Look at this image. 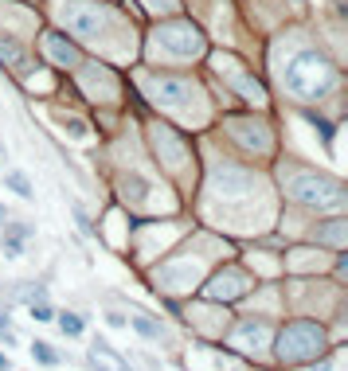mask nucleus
<instances>
[{"label":"nucleus","instance_id":"aec40b11","mask_svg":"<svg viewBox=\"0 0 348 371\" xmlns=\"http://www.w3.org/2000/svg\"><path fill=\"white\" fill-rule=\"evenodd\" d=\"M0 371H8V356L4 352H0Z\"/></svg>","mask_w":348,"mask_h":371},{"label":"nucleus","instance_id":"f03ea898","mask_svg":"<svg viewBox=\"0 0 348 371\" xmlns=\"http://www.w3.org/2000/svg\"><path fill=\"white\" fill-rule=\"evenodd\" d=\"M321 348H325L321 324L294 321V324H286V332H282V340H278V356L286 359V363H301V359L317 356Z\"/></svg>","mask_w":348,"mask_h":371},{"label":"nucleus","instance_id":"2eb2a0df","mask_svg":"<svg viewBox=\"0 0 348 371\" xmlns=\"http://www.w3.org/2000/svg\"><path fill=\"white\" fill-rule=\"evenodd\" d=\"M32 356H36L39 363H48V368H55V363H59V356H55V352H51V344H43V340H36V344H32Z\"/></svg>","mask_w":348,"mask_h":371},{"label":"nucleus","instance_id":"ddd939ff","mask_svg":"<svg viewBox=\"0 0 348 371\" xmlns=\"http://www.w3.org/2000/svg\"><path fill=\"white\" fill-rule=\"evenodd\" d=\"M239 336H247V340H254V344H266V340H270V328L247 321V324H239Z\"/></svg>","mask_w":348,"mask_h":371},{"label":"nucleus","instance_id":"412c9836","mask_svg":"<svg viewBox=\"0 0 348 371\" xmlns=\"http://www.w3.org/2000/svg\"><path fill=\"white\" fill-rule=\"evenodd\" d=\"M0 324H8V309H0Z\"/></svg>","mask_w":348,"mask_h":371},{"label":"nucleus","instance_id":"7ed1b4c3","mask_svg":"<svg viewBox=\"0 0 348 371\" xmlns=\"http://www.w3.org/2000/svg\"><path fill=\"white\" fill-rule=\"evenodd\" d=\"M294 200L305 207H340L345 204V188L336 180H325V176H298L289 184Z\"/></svg>","mask_w":348,"mask_h":371},{"label":"nucleus","instance_id":"1a4fd4ad","mask_svg":"<svg viewBox=\"0 0 348 371\" xmlns=\"http://www.w3.org/2000/svg\"><path fill=\"white\" fill-rule=\"evenodd\" d=\"M48 51L63 63V67H74V63H79V51H74V43H71V39H63L59 32H51V36H48Z\"/></svg>","mask_w":348,"mask_h":371},{"label":"nucleus","instance_id":"f257e3e1","mask_svg":"<svg viewBox=\"0 0 348 371\" xmlns=\"http://www.w3.org/2000/svg\"><path fill=\"white\" fill-rule=\"evenodd\" d=\"M336 86V67L317 51H298L286 67V90L298 98H325Z\"/></svg>","mask_w":348,"mask_h":371},{"label":"nucleus","instance_id":"dca6fc26","mask_svg":"<svg viewBox=\"0 0 348 371\" xmlns=\"http://www.w3.org/2000/svg\"><path fill=\"white\" fill-rule=\"evenodd\" d=\"M133 328H137L141 336H149V340H156V336H161V324L149 321V317H133Z\"/></svg>","mask_w":348,"mask_h":371},{"label":"nucleus","instance_id":"39448f33","mask_svg":"<svg viewBox=\"0 0 348 371\" xmlns=\"http://www.w3.org/2000/svg\"><path fill=\"white\" fill-rule=\"evenodd\" d=\"M161 39H165V47L168 51H176V55H196L200 51V32L188 24H172L161 32Z\"/></svg>","mask_w":348,"mask_h":371},{"label":"nucleus","instance_id":"6ab92c4d","mask_svg":"<svg viewBox=\"0 0 348 371\" xmlns=\"http://www.w3.org/2000/svg\"><path fill=\"white\" fill-rule=\"evenodd\" d=\"M106 321H110V328H125V317H118V312H110Z\"/></svg>","mask_w":348,"mask_h":371},{"label":"nucleus","instance_id":"0eeeda50","mask_svg":"<svg viewBox=\"0 0 348 371\" xmlns=\"http://www.w3.org/2000/svg\"><path fill=\"white\" fill-rule=\"evenodd\" d=\"M243 289H247V277L239 274V270H231L227 277L219 274L212 286H207V297H239Z\"/></svg>","mask_w":348,"mask_h":371},{"label":"nucleus","instance_id":"a211bd4d","mask_svg":"<svg viewBox=\"0 0 348 371\" xmlns=\"http://www.w3.org/2000/svg\"><path fill=\"white\" fill-rule=\"evenodd\" d=\"M309 121H313V125H317V129H321L325 145H333V125H329V121H321V118H317V114H309Z\"/></svg>","mask_w":348,"mask_h":371},{"label":"nucleus","instance_id":"6e6552de","mask_svg":"<svg viewBox=\"0 0 348 371\" xmlns=\"http://www.w3.org/2000/svg\"><path fill=\"white\" fill-rule=\"evenodd\" d=\"M32 223H12V227H4V254L8 258H20V251H24V239L32 235Z\"/></svg>","mask_w":348,"mask_h":371},{"label":"nucleus","instance_id":"4468645a","mask_svg":"<svg viewBox=\"0 0 348 371\" xmlns=\"http://www.w3.org/2000/svg\"><path fill=\"white\" fill-rule=\"evenodd\" d=\"M59 328H63V336H83V317H74V312H59Z\"/></svg>","mask_w":348,"mask_h":371},{"label":"nucleus","instance_id":"4be33fe9","mask_svg":"<svg viewBox=\"0 0 348 371\" xmlns=\"http://www.w3.org/2000/svg\"><path fill=\"white\" fill-rule=\"evenodd\" d=\"M0 223H4V207H0Z\"/></svg>","mask_w":348,"mask_h":371},{"label":"nucleus","instance_id":"9d476101","mask_svg":"<svg viewBox=\"0 0 348 371\" xmlns=\"http://www.w3.org/2000/svg\"><path fill=\"white\" fill-rule=\"evenodd\" d=\"M216 188H219V195L227 192V188H239V192H247V188H251V176H247V172H239V168H219V172H216Z\"/></svg>","mask_w":348,"mask_h":371},{"label":"nucleus","instance_id":"20e7f679","mask_svg":"<svg viewBox=\"0 0 348 371\" xmlns=\"http://www.w3.org/2000/svg\"><path fill=\"white\" fill-rule=\"evenodd\" d=\"M63 20H67V28H74L79 36H98V32L110 24V12L98 8V4H86V0H63Z\"/></svg>","mask_w":348,"mask_h":371},{"label":"nucleus","instance_id":"423d86ee","mask_svg":"<svg viewBox=\"0 0 348 371\" xmlns=\"http://www.w3.org/2000/svg\"><path fill=\"white\" fill-rule=\"evenodd\" d=\"M90 363H94V368H106V371H130V363H125L106 340H94V348H90Z\"/></svg>","mask_w":348,"mask_h":371},{"label":"nucleus","instance_id":"9b49d317","mask_svg":"<svg viewBox=\"0 0 348 371\" xmlns=\"http://www.w3.org/2000/svg\"><path fill=\"white\" fill-rule=\"evenodd\" d=\"M153 90L165 98V102H184V98H188V83H176V78H156Z\"/></svg>","mask_w":348,"mask_h":371},{"label":"nucleus","instance_id":"f8f14e48","mask_svg":"<svg viewBox=\"0 0 348 371\" xmlns=\"http://www.w3.org/2000/svg\"><path fill=\"white\" fill-rule=\"evenodd\" d=\"M4 184H8V188H12L16 195H20V200H32V180L24 176V172H8V176H4Z\"/></svg>","mask_w":348,"mask_h":371},{"label":"nucleus","instance_id":"f3484780","mask_svg":"<svg viewBox=\"0 0 348 371\" xmlns=\"http://www.w3.org/2000/svg\"><path fill=\"white\" fill-rule=\"evenodd\" d=\"M32 317H36V321H55V312H51L48 301H32Z\"/></svg>","mask_w":348,"mask_h":371}]
</instances>
